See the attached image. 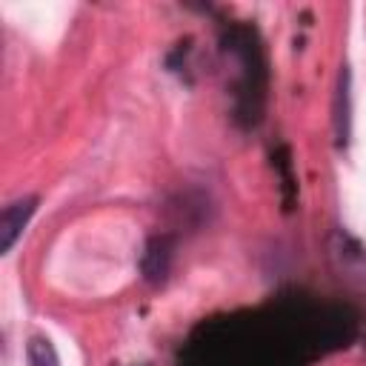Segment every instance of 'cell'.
Returning <instances> with one entry per match:
<instances>
[{"mask_svg":"<svg viewBox=\"0 0 366 366\" xmlns=\"http://www.w3.org/2000/svg\"><path fill=\"white\" fill-rule=\"evenodd\" d=\"M40 197L37 194H20L14 200H9L0 212V252L9 254L14 249V243L23 237L26 226L31 223L34 212H37Z\"/></svg>","mask_w":366,"mask_h":366,"instance_id":"cell-1","label":"cell"},{"mask_svg":"<svg viewBox=\"0 0 366 366\" xmlns=\"http://www.w3.org/2000/svg\"><path fill=\"white\" fill-rule=\"evenodd\" d=\"M349 112H352V103H349V71H340V86H337V94H335V134H337V143L346 146L349 140Z\"/></svg>","mask_w":366,"mask_h":366,"instance_id":"cell-2","label":"cell"},{"mask_svg":"<svg viewBox=\"0 0 366 366\" xmlns=\"http://www.w3.org/2000/svg\"><path fill=\"white\" fill-rule=\"evenodd\" d=\"M26 363L29 366H60L54 343L46 335H31L26 343Z\"/></svg>","mask_w":366,"mask_h":366,"instance_id":"cell-3","label":"cell"}]
</instances>
